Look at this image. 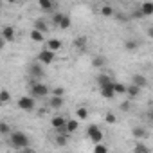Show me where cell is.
<instances>
[{"label":"cell","mask_w":153,"mask_h":153,"mask_svg":"<svg viewBox=\"0 0 153 153\" xmlns=\"http://www.w3.org/2000/svg\"><path fill=\"white\" fill-rule=\"evenodd\" d=\"M11 144L18 149H27L29 148V137L22 131H13L11 133Z\"/></svg>","instance_id":"cell-1"},{"label":"cell","mask_w":153,"mask_h":153,"mask_svg":"<svg viewBox=\"0 0 153 153\" xmlns=\"http://www.w3.org/2000/svg\"><path fill=\"white\" fill-rule=\"evenodd\" d=\"M87 135H88V139H90L94 144H101V142H103V131H101V128H97L96 124H90V126L87 128Z\"/></svg>","instance_id":"cell-2"},{"label":"cell","mask_w":153,"mask_h":153,"mask_svg":"<svg viewBox=\"0 0 153 153\" xmlns=\"http://www.w3.org/2000/svg\"><path fill=\"white\" fill-rule=\"evenodd\" d=\"M31 90H33V96L34 97H45L49 94V88L43 83H33L31 85Z\"/></svg>","instance_id":"cell-3"},{"label":"cell","mask_w":153,"mask_h":153,"mask_svg":"<svg viewBox=\"0 0 153 153\" xmlns=\"http://www.w3.org/2000/svg\"><path fill=\"white\" fill-rule=\"evenodd\" d=\"M18 106L22 110H25V112H31V110H34V99L29 97V96H22L18 99Z\"/></svg>","instance_id":"cell-4"},{"label":"cell","mask_w":153,"mask_h":153,"mask_svg":"<svg viewBox=\"0 0 153 153\" xmlns=\"http://www.w3.org/2000/svg\"><path fill=\"white\" fill-rule=\"evenodd\" d=\"M38 59H40V63L49 65V63H52V59H54V52L49 51V49H43V51L38 54Z\"/></svg>","instance_id":"cell-5"},{"label":"cell","mask_w":153,"mask_h":153,"mask_svg":"<svg viewBox=\"0 0 153 153\" xmlns=\"http://www.w3.org/2000/svg\"><path fill=\"white\" fill-rule=\"evenodd\" d=\"M97 83H99V88H106V87H114V79L110 78V76H106V74H101L99 78H97Z\"/></svg>","instance_id":"cell-6"},{"label":"cell","mask_w":153,"mask_h":153,"mask_svg":"<svg viewBox=\"0 0 153 153\" xmlns=\"http://www.w3.org/2000/svg\"><path fill=\"white\" fill-rule=\"evenodd\" d=\"M51 124H52V128L58 131V130H63V128L67 126V121H65L61 115H54V117H52V121H51Z\"/></svg>","instance_id":"cell-7"},{"label":"cell","mask_w":153,"mask_h":153,"mask_svg":"<svg viewBox=\"0 0 153 153\" xmlns=\"http://www.w3.org/2000/svg\"><path fill=\"white\" fill-rule=\"evenodd\" d=\"M29 72H31V76H33V78H43V68H42V65L40 63H34V65H31V68H29Z\"/></svg>","instance_id":"cell-8"},{"label":"cell","mask_w":153,"mask_h":153,"mask_svg":"<svg viewBox=\"0 0 153 153\" xmlns=\"http://www.w3.org/2000/svg\"><path fill=\"white\" fill-rule=\"evenodd\" d=\"M2 36H4V42H13L15 40V29L11 25H6L2 29Z\"/></svg>","instance_id":"cell-9"},{"label":"cell","mask_w":153,"mask_h":153,"mask_svg":"<svg viewBox=\"0 0 153 153\" xmlns=\"http://www.w3.org/2000/svg\"><path fill=\"white\" fill-rule=\"evenodd\" d=\"M133 85H135V87H139V88H142V87H146V85H148V79L144 78L142 74H133Z\"/></svg>","instance_id":"cell-10"},{"label":"cell","mask_w":153,"mask_h":153,"mask_svg":"<svg viewBox=\"0 0 153 153\" xmlns=\"http://www.w3.org/2000/svg\"><path fill=\"white\" fill-rule=\"evenodd\" d=\"M140 13H142L144 16L153 15V2H144V4L140 6Z\"/></svg>","instance_id":"cell-11"},{"label":"cell","mask_w":153,"mask_h":153,"mask_svg":"<svg viewBox=\"0 0 153 153\" xmlns=\"http://www.w3.org/2000/svg\"><path fill=\"white\" fill-rule=\"evenodd\" d=\"M47 49H49V51H52V52H54V51H59V49H61V42H59V40H56V38H52V40H49V42H47Z\"/></svg>","instance_id":"cell-12"},{"label":"cell","mask_w":153,"mask_h":153,"mask_svg":"<svg viewBox=\"0 0 153 153\" xmlns=\"http://www.w3.org/2000/svg\"><path fill=\"white\" fill-rule=\"evenodd\" d=\"M101 90V96L105 97V99H112V97H115V90H114V87H106V88H99Z\"/></svg>","instance_id":"cell-13"},{"label":"cell","mask_w":153,"mask_h":153,"mask_svg":"<svg viewBox=\"0 0 153 153\" xmlns=\"http://www.w3.org/2000/svg\"><path fill=\"white\" fill-rule=\"evenodd\" d=\"M131 133H133V137H137V139H146V137H148V131H146L142 126H135Z\"/></svg>","instance_id":"cell-14"},{"label":"cell","mask_w":153,"mask_h":153,"mask_svg":"<svg viewBox=\"0 0 153 153\" xmlns=\"http://www.w3.org/2000/svg\"><path fill=\"white\" fill-rule=\"evenodd\" d=\"M34 29L40 31V33H47V31H49V29H47V24H45L43 18H38V20L34 22Z\"/></svg>","instance_id":"cell-15"},{"label":"cell","mask_w":153,"mask_h":153,"mask_svg":"<svg viewBox=\"0 0 153 153\" xmlns=\"http://www.w3.org/2000/svg\"><path fill=\"white\" fill-rule=\"evenodd\" d=\"M78 126H79V123H78V121L70 119V121H67V126H65V130H67V133H74L76 130H78Z\"/></svg>","instance_id":"cell-16"},{"label":"cell","mask_w":153,"mask_h":153,"mask_svg":"<svg viewBox=\"0 0 153 153\" xmlns=\"http://www.w3.org/2000/svg\"><path fill=\"white\" fill-rule=\"evenodd\" d=\"M133 153H149V148L144 142H137L135 148H133Z\"/></svg>","instance_id":"cell-17"},{"label":"cell","mask_w":153,"mask_h":153,"mask_svg":"<svg viewBox=\"0 0 153 153\" xmlns=\"http://www.w3.org/2000/svg\"><path fill=\"white\" fill-rule=\"evenodd\" d=\"M38 6H40V9H43V11H51V9L54 7V4L51 2V0H40Z\"/></svg>","instance_id":"cell-18"},{"label":"cell","mask_w":153,"mask_h":153,"mask_svg":"<svg viewBox=\"0 0 153 153\" xmlns=\"http://www.w3.org/2000/svg\"><path fill=\"white\" fill-rule=\"evenodd\" d=\"M74 47H78V49H85V47H87V36H79V38H76V40H74Z\"/></svg>","instance_id":"cell-19"},{"label":"cell","mask_w":153,"mask_h":153,"mask_svg":"<svg viewBox=\"0 0 153 153\" xmlns=\"http://www.w3.org/2000/svg\"><path fill=\"white\" fill-rule=\"evenodd\" d=\"M114 90H115V94H126L128 87L124 83H114Z\"/></svg>","instance_id":"cell-20"},{"label":"cell","mask_w":153,"mask_h":153,"mask_svg":"<svg viewBox=\"0 0 153 153\" xmlns=\"http://www.w3.org/2000/svg\"><path fill=\"white\" fill-rule=\"evenodd\" d=\"M49 105H51V108L58 110V108H61V106H63V99H61V97H52Z\"/></svg>","instance_id":"cell-21"},{"label":"cell","mask_w":153,"mask_h":153,"mask_svg":"<svg viewBox=\"0 0 153 153\" xmlns=\"http://www.w3.org/2000/svg\"><path fill=\"white\" fill-rule=\"evenodd\" d=\"M31 40H33V42H43V33L33 29V31H31Z\"/></svg>","instance_id":"cell-22"},{"label":"cell","mask_w":153,"mask_h":153,"mask_svg":"<svg viewBox=\"0 0 153 153\" xmlns=\"http://www.w3.org/2000/svg\"><path fill=\"white\" fill-rule=\"evenodd\" d=\"M126 94H128L130 97H137V96L140 94V88H139V87H135V85H130V87H128V92H126Z\"/></svg>","instance_id":"cell-23"},{"label":"cell","mask_w":153,"mask_h":153,"mask_svg":"<svg viewBox=\"0 0 153 153\" xmlns=\"http://www.w3.org/2000/svg\"><path fill=\"white\" fill-rule=\"evenodd\" d=\"M67 135H68V133H58V135H56V144H58V146H65V144H67Z\"/></svg>","instance_id":"cell-24"},{"label":"cell","mask_w":153,"mask_h":153,"mask_svg":"<svg viewBox=\"0 0 153 153\" xmlns=\"http://www.w3.org/2000/svg\"><path fill=\"white\" fill-rule=\"evenodd\" d=\"M76 115H78V119H81V121H83V119H87V117H88V110L81 106V108H78V112H76Z\"/></svg>","instance_id":"cell-25"},{"label":"cell","mask_w":153,"mask_h":153,"mask_svg":"<svg viewBox=\"0 0 153 153\" xmlns=\"http://www.w3.org/2000/svg\"><path fill=\"white\" fill-rule=\"evenodd\" d=\"M101 15L103 16H112L114 15V7L112 6H103L101 7Z\"/></svg>","instance_id":"cell-26"},{"label":"cell","mask_w":153,"mask_h":153,"mask_svg":"<svg viewBox=\"0 0 153 153\" xmlns=\"http://www.w3.org/2000/svg\"><path fill=\"white\" fill-rule=\"evenodd\" d=\"M92 65H94L96 68H99V67H103V65H105V58H101V56H96V58L92 59Z\"/></svg>","instance_id":"cell-27"},{"label":"cell","mask_w":153,"mask_h":153,"mask_svg":"<svg viewBox=\"0 0 153 153\" xmlns=\"http://www.w3.org/2000/svg\"><path fill=\"white\" fill-rule=\"evenodd\" d=\"M63 18H65V15H63V13H56V15H52V22H54L58 27H59V24H61V20H63Z\"/></svg>","instance_id":"cell-28"},{"label":"cell","mask_w":153,"mask_h":153,"mask_svg":"<svg viewBox=\"0 0 153 153\" xmlns=\"http://www.w3.org/2000/svg\"><path fill=\"white\" fill-rule=\"evenodd\" d=\"M105 121H106L108 124H115V123H117V117H115L112 112H108V114L105 115Z\"/></svg>","instance_id":"cell-29"},{"label":"cell","mask_w":153,"mask_h":153,"mask_svg":"<svg viewBox=\"0 0 153 153\" xmlns=\"http://www.w3.org/2000/svg\"><path fill=\"white\" fill-rule=\"evenodd\" d=\"M94 153H108V148L101 142V144H96V148H94Z\"/></svg>","instance_id":"cell-30"},{"label":"cell","mask_w":153,"mask_h":153,"mask_svg":"<svg viewBox=\"0 0 153 153\" xmlns=\"http://www.w3.org/2000/svg\"><path fill=\"white\" fill-rule=\"evenodd\" d=\"M9 97H11V96H9L7 90H2V92H0V103H4V105H6V103L9 101Z\"/></svg>","instance_id":"cell-31"},{"label":"cell","mask_w":153,"mask_h":153,"mask_svg":"<svg viewBox=\"0 0 153 153\" xmlns=\"http://www.w3.org/2000/svg\"><path fill=\"white\" fill-rule=\"evenodd\" d=\"M124 49H126V51H135V49H137V42H133V40H128V42L124 43Z\"/></svg>","instance_id":"cell-32"},{"label":"cell","mask_w":153,"mask_h":153,"mask_svg":"<svg viewBox=\"0 0 153 153\" xmlns=\"http://www.w3.org/2000/svg\"><path fill=\"white\" fill-rule=\"evenodd\" d=\"M70 27V18L65 15V18L61 20V24H59V29H68Z\"/></svg>","instance_id":"cell-33"},{"label":"cell","mask_w":153,"mask_h":153,"mask_svg":"<svg viewBox=\"0 0 153 153\" xmlns=\"http://www.w3.org/2000/svg\"><path fill=\"white\" fill-rule=\"evenodd\" d=\"M9 130H11V128H9L7 123H0V133H4V135H6V133H9Z\"/></svg>","instance_id":"cell-34"},{"label":"cell","mask_w":153,"mask_h":153,"mask_svg":"<svg viewBox=\"0 0 153 153\" xmlns=\"http://www.w3.org/2000/svg\"><path fill=\"white\" fill-rule=\"evenodd\" d=\"M52 94H54V97H61V96H63V88H61V87H56V88L52 90Z\"/></svg>","instance_id":"cell-35"},{"label":"cell","mask_w":153,"mask_h":153,"mask_svg":"<svg viewBox=\"0 0 153 153\" xmlns=\"http://www.w3.org/2000/svg\"><path fill=\"white\" fill-rule=\"evenodd\" d=\"M133 16H135V18H142L144 15H142V13H140V9H139V11H135V13H133Z\"/></svg>","instance_id":"cell-36"},{"label":"cell","mask_w":153,"mask_h":153,"mask_svg":"<svg viewBox=\"0 0 153 153\" xmlns=\"http://www.w3.org/2000/svg\"><path fill=\"white\" fill-rule=\"evenodd\" d=\"M128 108H130V103H128V101H126V103H123V105H121V110H128Z\"/></svg>","instance_id":"cell-37"},{"label":"cell","mask_w":153,"mask_h":153,"mask_svg":"<svg viewBox=\"0 0 153 153\" xmlns=\"http://www.w3.org/2000/svg\"><path fill=\"white\" fill-rule=\"evenodd\" d=\"M117 18H119V20H121V22H124V20H126V16H124V15H123V13H117Z\"/></svg>","instance_id":"cell-38"},{"label":"cell","mask_w":153,"mask_h":153,"mask_svg":"<svg viewBox=\"0 0 153 153\" xmlns=\"http://www.w3.org/2000/svg\"><path fill=\"white\" fill-rule=\"evenodd\" d=\"M148 119L153 123V110H149V112H148Z\"/></svg>","instance_id":"cell-39"},{"label":"cell","mask_w":153,"mask_h":153,"mask_svg":"<svg viewBox=\"0 0 153 153\" xmlns=\"http://www.w3.org/2000/svg\"><path fill=\"white\" fill-rule=\"evenodd\" d=\"M148 34H149V36L153 38V27H149V31H148Z\"/></svg>","instance_id":"cell-40"},{"label":"cell","mask_w":153,"mask_h":153,"mask_svg":"<svg viewBox=\"0 0 153 153\" xmlns=\"http://www.w3.org/2000/svg\"><path fill=\"white\" fill-rule=\"evenodd\" d=\"M25 153H36V151H33V149H29V148H27V149H25Z\"/></svg>","instance_id":"cell-41"}]
</instances>
